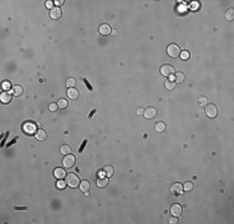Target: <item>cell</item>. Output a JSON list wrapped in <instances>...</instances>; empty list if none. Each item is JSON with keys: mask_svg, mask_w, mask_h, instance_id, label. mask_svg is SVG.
Instances as JSON below:
<instances>
[{"mask_svg": "<svg viewBox=\"0 0 234 224\" xmlns=\"http://www.w3.org/2000/svg\"><path fill=\"white\" fill-rule=\"evenodd\" d=\"M15 209H16V211H25V207H20V208H18V207H15Z\"/></svg>", "mask_w": 234, "mask_h": 224, "instance_id": "37", "label": "cell"}, {"mask_svg": "<svg viewBox=\"0 0 234 224\" xmlns=\"http://www.w3.org/2000/svg\"><path fill=\"white\" fill-rule=\"evenodd\" d=\"M170 212H171V214L173 217H179V216H182V213H183V208H182V205L181 204H173L172 207H171V209H170Z\"/></svg>", "mask_w": 234, "mask_h": 224, "instance_id": "7", "label": "cell"}, {"mask_svg": "<svg viewBox=\"0 0 234 224\" xmlns=\"http://www.w3.org/2000/svg\"><path fill=\"white\" fill-rule=\"evenodd\" d=\"M99 31H100L101 35H110V34H112L111 26H110L109 24H102V25H100Z\"/></svg>", "mask_w": 234, "mask_h": 224, "instance_id": "13", "label": "cell"}, {"mask_svg": "<svg viewBox=\"0 0 234 224\" xmlns=\"http://www.w3.org/2000/svg\"><path fill=\"white\" fill-rule=\"evenodd\" d=\"M75 161H76V158H75V156H72L71 153H70V155H65L64 160H62V166L65 168H71L75 166Z\"/></svg>", "mask_w": 234, "mask_h": 224, "instance_id": "5", "label": "cell"}, {"mask_svg": "<svg viewBox=\"0 0 234 224\" xmlns=\"http://www.w3.org/2000/svg\"><path fill=\"white\" fill-rule=\"evenodd\" d=\"M143 112H144V110L142 108V107H138V108H137V113L138 115H143Z\"/></svg>", "mask_w": 234, "mask_h": 224, "instance_id": "36", "label": "cell"}, {"mask_svg": "<svg viewBox=\"0 0 234 224\" xmlns=\"http://www.w3.org/2000/svg\"><path fill=\"white\" fill-rule=\"evenodd\" d=\"M181 59L182 60H188L189 59V56H191V54L188 52V51H181Z\"/></svg>", "mask_w": 234, "mask_h": 224, "instance_id": "28", "label": "cell"}, {"mask_svg": "<svg viewBox=\"0 0 234 224\" xmlns=\"http://www.w3.org/2000/svg\"><path fill=\"white\" fill-rule=\"evenodd\" d=\"M192 189H193V183H192V182H186L184 186H183V190H186V192H191Z\"/></svg>", "mask_w": 234, "mask_h": 224, "instance_id": "26", "label": "cell"}, {"mask_svg": "<svg viewBox=\"0 0 234 224\" xmlns=\"http://www.w3.org/2000/svg\"><path fill=\"white\" fill-rule=\"evenodd\" d=\"M184 80H186V75L183 72L178 71V72L174 75V82L176 83H181V82H183Z\"/></svg>", "mask_w": 234, "mask_h": 224, "instance_id": "19", "label": "cell"}, {"mask_svg": "<svg viewBox=\"0 0 234 224\" xmlns=\"http://www.w3.org/2000/svg\"><path fill=\"white\" fill-rule=\"evenodd\" d=\"M156 115H157V110L154 108V107H147V108L144 110V112H143V116L147 120H151L153 117H156Z\"/></svg>", "mask_w": 234, "mask_h": 224, "instance_id": "9", "label": "cell"}, {"mask_svg": "<svg viewBox=\"0 0 234 224\" xmlns=\"http://www.w3.org/2000/svg\"><path fill=\"white\" fill-rule=\"evenodd\" d=\"M65 182H66V184L69 187H71V188H76V187L80 184V179H78V177L76 173H69L66 174V177H65Z\"/></svg>", "mask_w": 234, "mask_h": 224, "instance_id": "1", "label": "cell"}, {"mask_svg": "<svg viewBox=\"0 0 234 224\" xmlns=\"http://www.w3.org/2000/svg\"><path fill=\"white\" fill-rule=\"evenodd\" d=\"M167 54L171 56V57H178L181 55V49L177 44H170L167 46Z\"/></svg>", "mask_w": 234, "mask_h": 224, "instance_id": "3", "label": "cell"}, {"mask_svg": "<svg viewBox=\"0 0 234 224\" xmlns=\"http://www.w3.org/2000/svg\"><path fill=\"white\" fill-rule=\"evenodd\" d=\"M67 105H69V102H67V100H65V99H61V100H59V101H57V106H59V108H66Z\"/></svg>", "mask_w": 234, "mask_h": 224, "instance_id": "23", "label": "cell"}, {"mask_svg": "<svg viewBox=\"0 0 234 224\" xmlns=\"http://www.w3.org/2000/svg\"><path fill=\"white\" fill-rule=\"evenodd\" d=\"M170 223H171V224H176V223H178V217H172V218L170 219Z\"/></svg>", "mask_w": 234, "mask_h": 224, "instance_id": "35", "label": "cell"}, {"mask_svg": "<svg viewBox=\"0 0 234 224\" xmlns=\"http://www.w3.org/2000/svg\"><path fill=\"white\" fill-rule=\"evenodd\" d=\"M174 72H176V70H174V67H173L172 65H163V66L161 67V74L163 75V76H166V77L172 76Z\"/></svg>", "mask_w": 234, "mask_h": 224, "instance_id": "6", "label": "cell"}, {"mask_svg": "<svg viewBox=\"0 0 234 224\" xmlns=\"http://www.w3.org/2000/svg\"><path fill=\"white\" fill-rule=\"evenodd\" d=\"M207 102H208V99H207V97H200V99H199V105H205V104H207Z\"/></svg>", "mask_w": 234, "mask_h": 224, "instance_id": "33", "label": "cell"}, {"mask_svg": "<svg viewBox=\"0 0 234 224\" xmlns=\"http://www.w3.org/2000/svg\"><path fill=\"white\" fill-rule=\"evenodd\" d=\"M67 97L70 100H76L77 97H78V95H80V92H78V90L77 88H75V87H72V88H69L67 90Z\"/></svg>", "mask_w": 234, "mask_h": 224, "instance_id": "12", "label": "cell"}, {"mask_svg": "<svg viewBox=\"0 0 234 224\" xmlns=\"http://www.w3.org/2000/svg\"><path fill=\"white\" fill-rule=\"evenodd\" d=\"M78 187H80V189L82 190L85 194H87L88 193V190H90V182L88 181H81L80 182V184H78Z\"/></svg>", "mask_w": 234, "mask_h": 224, "instance_id": "16", "label": "cell"}, {"mask_svg": "<svg viewBox=\"0 0 234 224\" xmlns=\"http://www.w3.org/2000/svg\"><path fill=\"white\" fill-rule=\"evenodd\" d=\"M113 173H115V168H113V167L110 166V164L105 166V168H104V174H105L106 177H112V176H113Z\"/></svg>", "mask_w": 234, "mask_h": 224, "instance_id": "18", "label": "cell"}, {"mask_svg": "<svg viewBox=\"0 0 234 224\" xmlns=\"http://www.w3.org/2000/svg\"><path fill=\"white\" fill-rule=\"evenodd\" d=\"M165 86H166V88L167 90H174L176 88V82L174 81H166V83H165Z\"/></svg>", "mask_w": 234, "mask_h": 224, "instance_id": "25", "label": "cell"}, {"mask_svg": "<svg viewBox=\"0 0 234 224\" xmlns=\"http://www.w3.org/2000/svg\"><path fill=\"white\" fill-rule=\"evenodd\" d=\"M233 18H234V10L233 9H229V10L226 13V19L227 20H233Z\"/></svg>", "mask_w": 234, "mask_h": 224, "instance_id": "27", "label": "cell"}, {"mask_svg": "<svg viewBox=\"0 0 234 224\" xmlns=\"http://www.w3.org/2000/svg\"><path fill=\"white\" fill-rule=\"evenodd\" d=\"M171 192H172L173 194H181L182 192H183V186H182L181 183H174V184H172Z\"/></svg>", "mask_w": 234, "mask_h": 224, "instance_id": "14", "label": "cell"}, {"mask_svg": "<svg viewBox=\"0 0 234 224\" xmlns=\"http://www.w3.org/2000/svg\"><path fill=\"white\" fill-rule=\"evenodd\" d=\"M65 186H66V182H64V181H61V179H60L57 183H56V187H57L59 189H64Z\"/></svg>", "mask_w": 234, "mask_h": 224, "instance_id": "29", "label": "cell"}, {"mask_svg": "<svg viewBox=\"0 0 234 224\" xmlns=\"http://www.w3.org/2000/svg\"><path fill=\"white\" fill-rule=\"evenodd\" d=\"M154 128H156V131H157V132L162 133V132H165V131H166L167 126H166V123H165V122H162V121H160V122H157V123H156V126H154Z\"/></svg>", "mask_w": 234, "mask_h": 224, "instance_id": "20", "label": "cell"}, {"mask_svg": "<svg viewBox=\"0 0 234 224\" xmlns=\"http://www.w3.org/2000/svg\"><path fill=\"white\" fill-rule=\"evenodd\" d=\"M22 131L26 133V134H35L37 132V125L32 121H27L22 125Z\"/></svg>", "mask_w": 234, "mask_h": 224, "instance_id": "2", "label": "cell"}, {"mask_svg": "<svg viewBox=\"0 0 234 224\" xmlns=\"http://www.w3.org/2000/svg\"><path fill=\"white\" fill-rule=\"evenodd\" d=\"M57 108H59L57 104H50V106H49V110H50V111H53V112L57 111Z\"/></svg>", "mask_w": 234, "mask_h": 224, "instance_id": "31", "label": "cell"}, {"mask_svg": "<svg viewBox=\"0 0 234 224\" xmlns=\"http://www.w3.org/2000/svg\"><path fill=\"white\" fill-rule=\"evenodd\" d=\"M75 85H76V80H75V78L70 77V78H67V80H66V86H67V88H72V87H75Z\"/></svg>", "mask_w": 234, "mask_h": 224, "instance_id": "24", "label": "cell"}, {"mask_svg": "<svg viewBox=\"0 0 234 224\" xmlns=\"http://www.w3.org/2000/svg\"><path fill=\"white\" fill-rule=\"evenodd\" d=\"M45 5H46V8H49L50 10H51V9H54V5H55V4H54V1H51V0H48Z\"/></svg>", "mask_w": 234, "mask_h": 224, "instance_id": "32", "label": "cell"}, {"mask_svg": "<svg viewBox=\"0 0 234 224\" xmlns=\"http://www.w3.org/2000/svg\"><path fill=\"white\" fill-rule=\"evenodd\" d=\"M61 10H60V8H57V6H55L54 9H51L50 10V18L51 19H54V20H57V19H60L61 18Z\"/></svg>", "mask_w": 234, "mask_h": 224, "instance_id": "11", "label": "cell"}, {"mask_svg": "<svg viewBox=\"0 0 234 224\" xmlns=\"http://www.w3.org/2000/svg\"><path fill=\"white\" fill-rule=\"evenodd\" d=\"M35 138L37 139V141L43 142V141H45V139L48 138V133H46L44 130H37V132L35 133Z\"/></svg>", "mask_w": 234, "mask_h": 224, "instance_id": "15", "label": "cell"}, {"mask_svg": "<svg viewBox=\"0 0 234 224\" xmlns=\"http://www.w3.org/2000/svg\"><path fill=\"white\" fill-rule=\"evenodd\" d=\"M205 115H207L209 118L217 117V115H218V108H217V106L213 105V104L207 105V107H205Z\"/></svg>", "mask_w": 234, "mask_h": 224, "instance_id": "4", "label": "cell"}, {"mask_svg": "<svg viewBox=\"0 0 234 224\" xmlns=\"http://www.w3.org/2000/svg\"><path fill=\"white\" fill-rule=\"evenodd\" d=\"M64 3H65V1H64V0H55V1H54V4H55V5H56V6H57V8H59V6H61V5H62V4H64Z\"/></svg>", "mask_w": 234, "mask_h": 224, "instance_id": "34", "label": "cell"}, {"mask_svg": "<svg viewBox=\"0 0 234 224\" xmlns=\"http://www.w3.org/2000/svg\"><path fill=\"white\" fill-rule=\"evenodd\" d=\"M60 152H61L62 155H70V153H71V147L67 146V144H62V146L60 147Z\"/></svg>", "mask_w": 234, "mask_h": 224, "instance_id": "22", "label": "cell"}, {"mask_svg": "<svg viewBox=\"0 0 234 224\" xmlns=\"http://www.w3.org/2000/svg\"><path fill=\"white\" fill-rule=\"evenodd\" d=\"M54 176H55V178H57V179H62L66 177V172H65L62 168H55Z\"/></svg>", "mask_w": 234, "mask_h": 224, "instance_id": "17", "label": "cell"}, {"mask_svg": "<svg viewBox=\"0 0 234 224\" xmlns=\"http://www.w3.org/2000/svg\"><path fill=\"white\" fill-rule=\"evenodd\" d=\"M11 93H13L14 96H20L21 93H22V87H21V86H19V85L13 86V88H11Z\"/></svg>", "mask_w": 234, "mask_h": 224, "instance_id": "21", "label": "cell"}, {"mask_svg": "<svg viewBox=\"0 0 234 224\" xmlns=\"http://www.w3.org/2000/svg\"><path fill=\"white\" fill-rule=\"evenodd\" d=\"M97 187H100V188H104L109 184V177H106L105 174L104 176H99L97 177V182H96Z\"/></svg>", "mask_w": 234, "mask_h": 224, "instance_id": "10", "label": "cell"}, {"mask_svg": "<svg viewBox=\"0 0 234 224\" xmlns=\"http://www.w3.org/2000/svg\"><path fill=\"white\" fill-rule=\"evenodd\" d=\"M11 99H13L11 91H3L1 95H0V101H1L3 104H10Z\"/></svg>", "mask_w": 234, "mask_h": 224, "instance_id": "8", "label": "cell"}, {"mask_svg": "<svg viewBox=\"0 0 234 224\" xmlns=\"http://www.w3.org/2000/svg\"><path fill=\"white\" fill-rule=\"evenodd\" d=\"M3 88H4V91H9V88H10V81H4Z\"/></svg>", "mask_w": 234, "mask_h": 224, "instance_id": "30", "label": "cell"}]
</instances>
